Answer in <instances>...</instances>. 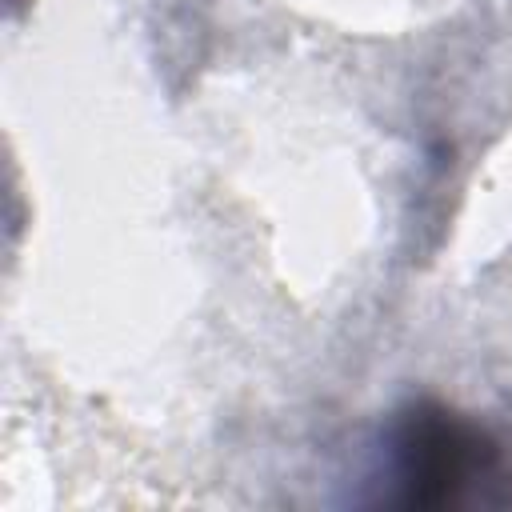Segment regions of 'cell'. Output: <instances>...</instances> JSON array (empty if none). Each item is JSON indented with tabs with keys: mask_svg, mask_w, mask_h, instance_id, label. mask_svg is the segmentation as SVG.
I'll return each mask as SVG.
<instances>
[{
	"mask_svg": "<svg viewBox=\"0 0 512 512\" xmlns=\"http://www.w3.org/2000/svg\"><path fill=\"white\" fill-rule=\"evenodd\" d=\"M492 472L496 444L448 412H408L384 448V480L396 488L388 500L408 508L456 504Z\"/></svg>",
	"mask_w": 512,
	"mask_h": 512,
	"instance_id": "obj_1",
	"label": "cell"
}]
</instances>
